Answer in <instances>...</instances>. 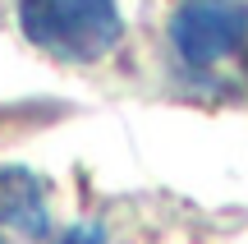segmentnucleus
<instances>
[{"label": "nucleus", "instance_id": "nucleus-1", "mask_svg": "<svg viewBox=\"0 0 248 244\" xmlns=\"http://www.w3.org/2000/svg\"><path fill=\"white\" fill-rule=\"evenodd\" d=\"M23 37L64 65H97L124 42L120 0H18Z\"/></svg>", "mask_w": 248, "mask_h": 244}, {"label": "nucleus", "instance_id": "nucleus-2", "mask_svg": "<svg viewBox=\"0 0 248 244\" xmlns=\"http://www.w3.org/2000/svg\"><path fill=\"white\" fill-rule=\"evenodd\" d=\"M166 42L188 79H212L248 51V0H184L170 14Z\"/></svg>", "mask_w": 248, "mask_h": 244}, {"label": "nucleus", "instance_id": "nucleus-3", "mask_svg": "<svg viewBox=\"0 0 248 244\" xmlns=\"http://www.w3.org/2000/svg\"><path fill=\"white\" fill-rule=\"evenodd\" d=\"M0 230H18V235H32V240L51 235L46 189L23 166H5L0 171Z\"/></svg>", "mask_w": 248, "mask_h": 244}, {"label": "nucleus", "instance_id": "nucleus-4", "mask_svg": "<svg viewBox=\"0 0 248 244\" xmlns=\"http://www.w3.org/2000/svg\"><path fill=\"white\" fill-rule=\"evenodd\" d=\"M51 244H110L106 230L97 226V221H78V226H69L64 235H55Z\"/></svg>", "mask_w": 248, "mask_h": 244}, {"label": "nucleus", "instance_id": "nucleus-5", "mask_svg": "<svg viewBox=\"0 0 248 244\" xmlns=\"http://www.w3.org/2000/svg\"><path fill=\"white\" fill-rule=\"evenodd\" d=\"M0 244H5V240H0Z\"/></svg>", "mask_w": 248, "mask_h": 244}]
</instances>
